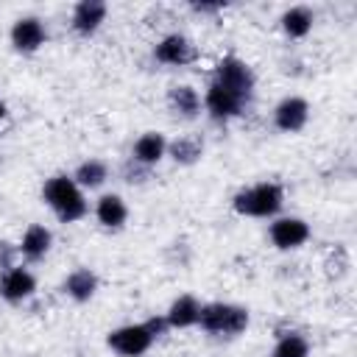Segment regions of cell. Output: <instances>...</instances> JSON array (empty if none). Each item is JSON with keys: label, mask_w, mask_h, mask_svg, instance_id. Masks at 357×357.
<instances>
[{"label": "cell", "mask_w": 357, "mask_h": 357, "mask_svg": "<svg viewBox=\"0 0 357 357\" xmlns=\"http://www.w3.org/2000/svg\"><path fill=\"white\" fill-rule=\"evenodd\" d=\"M167 106H170L173 114L192 120V117L201 114V95H198L190 84H176V86H170V92H167Z\"/></svg>", "instance_id": "obj_17"}, {"label": "cell", "mask_w": 357, "mask_h": 357, "mask_svg": "<svg viewBox=\"0 0 357 357\" xmlns=\"http://www.w3.org/2000/svg\"><path fill=\"white\" fill-rule=\"evenodd\" d=\"M50 245H53L50 229L42 226V223H33V226L25 229V234H22V240H20V245H17V251H20L28 262H39V259H45V254L50 251Z\"/></svg>", "instance_id": "obj_15"}, {"label": "cell", "mask_w": 357, "mask_h": 357, "mask_svg": "<svg viewBox=\"0 0 357 357\" xmlns=\"http://www.w3.org/2000/svg\"><path fill=\"white\" fill-rule=\"evenodd\" d=\"M198 318H201V301L190 293L173 298V304L167 307L165 312V321L170 329H190V326H198Z\"/></svg>", "instance_id": "obj_14"}, {"label": "cell", "mask_w": 357, "mask_h": 357, "mask_svg": "<svg viewBox=\"0 0 357 357\" xmlns=\"http://www.w3.org/2000/svg\"><path fill=\"white\" fill-rule=\"evenodd\" d=\"M42 201L53 209V215L61 223H75V220L86 218V212H89V204L84 198V190L73 181V176H64V173H56V176H50L45 181Z\"/></svg>", "instance_id": "obj_1"}, {"label": "cell", "mask_w": 357, "mask_h": 357, "mask_svg": "<svg viewBox=\"0 0 357 357\" xmlns=\"http://www.w3.org/2000/svg\"><path fill=\"white\" fill-rule=\"evenodd\" d=\"M271 357H310V343L301 332H284L279 335Z\"/></svg>", "instance_id": "obj_22"}, {"label": "cell", "mask_w": 357, "mask_h": 357, "mask_svg": "<svg viewBox=\"0 0 357 357\" xmlns=\"http://www.w3.org/2000/svg\"><path fill=\"white\" fill-rule=\"evenodd\" d=\"M95 218L103 229H123L128 220V206L117 192H106L95 204Z\"/></svg>", "instance_id": "obj_16"}, {"label": "cell", "mask_w": 357, "mask_h": 357, "mask_svg": "<svg viewBox=\"0 0 357 357\" xmlns=\"http://www.w3.org/2000/svg\"><path fill=\"white\" fill-rule=\"evenodd\" d=\"M201 106L206 109V114L215 120V123H229L231 117H240L243 112H245V100H240L237 95H231V92H226L223 86H218L215 81H209V86H206V92H204V100H201Z\"/></svg>", "instance_id": "obj_6"}, {"label": "cell", "mask_w": 357, "mask_h": 357, "mask_svg": "<svg viewBox=\"0 0 357 357\" xmlns=\"http://www.w3.org/2000/svg\"><path fill=\"white\" fill-rule=\"evenodd\" d=\"M248 321L251 318L245 307L229 304V301H212V304H201L198 326L218 337H237L248 329Z\"/></svg>", "instance_id": "obj_4"}, {"label": "cell", "mask_w": 357, "mask_h": 357, "mask_svg": "<svg viewBox=\"0 0 357 357\" xmlns=\"http://www.w3.org/2000/svg\"><path fill=\"white\" fill-rule=\"evenodd\" d=\"M212 81L218 86H223L226 92L237 95L240 100L251 103L254 98V86H257V78H254V70L237 59V56H223L218 64H215V73H212Z\"/></svg>", "instance_id": "obj_5"}, {"label": "cell", "mask_w": 357, "mask_h": 357, "mask_svg": "<svg viewBox=\"0 0 357 357\" xmlns=\"http://www.w3.org/2000/svg\"><path fill=\"white\" fill-rule=\"evenodd\" d=\"M268 237L279 251H293L310 240V226H307V220L293 218V215L273 218V223L268 226Z\"/></svg>", "instance_id": "obj_7"}, {"label": "cell", "mask_w": 357, "mask_h": 357, "mask_svg": "<svg viewBox=\"0 0 357 357\" xmlns=\"http://www.w3.org/2000/svg\"><path fill=\"white\" fill-rule=\"evenodd\" d=\"M64 293L73 298V301H78V304H84V301H89L92 296H95V290H98V276H95V271H89V268H75L73 273H67V279H64Z\"/></svg>", "instance_id": "obj_18"}, {"label": "cell", "mask_w": 357, "mask_h": 357, "mask_svg": "<svg viewBox=\"0 0 357 357\" xmlns=\"http://www.w3.org/2000/svg\"><path fill=\"white\" fill-rule=\"evenodd\" d=\"M3 117H6V103L0 100V123H3Z\"/></svg>", "instance_id": "obj_25"}, {"label": "cell", "mask_w": 357, "mask_h": 357, "mask_svg": "<svg viewBox=\"0 0 357 357\" xmlns=\"http://www.w3.org/2000/svg\"><path fill=\"white\" fill-rule=\"evenodd\" d=\"M190 8L198 11V14H215V11H223L226 6H223V3H192Z\"/></svg>", "instance_id": "obj_24"}, {"label": "cell", "mask_w": 357, "mask_h": 357, "mask_svg": "<svg viewBox=\"0 0 357 357\" xmlns=\"http://www.w3.org/2000/svg\"><path fill=\"white\" fill-rule=\"evenodd\" d=\"M106 178H109V165L103 159H84L73 173V181L81 190H98Z\"/></svg>", "instance_id": "obj_21"}, {"label": "cell", "mask_w": 357, "mask_h": 357, "mask_svg": "<svg viewBox=\"0 0 357 357\" xmlns=\"http://www.w3.org/2000/svg\"><path fill=\"white\" fill-rule=\"evenodd\" d=\"M307 120H310V103L304 98H298V95L282 98L276 103V109H273V126L279 131H284V134L301 131L307 126Z\"/></svg>", "instance_id": "obj_9"}, {"label": "cell", "mask_w": 357, "mask_h": 357, "mask_svg": "<svg viewBox=\"0 0 357 357\" xmlns=\"http://www.w3.org/2000/svg\"><path fill=\"white\" fill-rule=\"evenodd\" d=\"M165 156H167V139H165V134H159V131H145V134H139L137 142H134V148H131V162H137V165H142V167H153V165H159Z\"/></svg>", "instance_id": "obj_13"}, {"label": "cell", "mask_w": 357, "mask_h": 357, "mask_svg": "<svg viewBox=\"0 0 357 357\" xmlns=\"http://www.w3.org/2000/svg\"><path fill=\"white\" fill-rule=\"evenodd\" d=\"M284 206V190L276 181H259L243 187L231 198V209L243 218H276Z\"/></svg>", "instance_id": "obj_3"}, {"label": "cell", "mask_w": 357, "mask_h": 357, "mask_svg": "<svg viewBox=\"0 0 357 357\" xmlns=\"http://www.w3.org/2000/svg\"><path fill=\"white\" fill-rule=\"evenodd\" d=\"M201 153H204V139L198 134H184V137L167 142V156L176 165H192L201 159Z\"/></svg>", "instance_id": "obj_20"}, {"label": "cell", "mask_w": 357, "mask_h": 357, "mask_svg": "<svg viewBox=\"0 0 357 357\" xmlns=\"http://www.w3.org/2000/svg\"><path fill=\"white\" fill-rule=\"evenodd\" d=\"M153 59L167 67H187L195 61V45L181 33H167L153 45Z\"/></svg>", "instance_id": "obj_8"}, {"label": "cell", "mask_w": 357, "mask_h": 357, "mask_svg": "<svg viewBox=\"0 0 357 357\" xmlns=\"http://www.w3.org/2000/svg\"><path fill=\"white\" fill-rule=\"evenodd\" d=\"M17 245H11V243H6V240H0V271H8V268H14V259H17Z\"/></svg>", "instance_id": "obj_23"}, {"label": "cell", "mask_w": 357, "mask_h": 357, "mask_svg": "<svg viewBox=\"0 0 357 357\" xmlns=\"http://www.w3.org/2000/svg\"><path fill=\"white\" fill-rule=\"evenodd\" d=\"M8 36H11L14 50H20V53H36L47 42V31H45V22L39 17H20L11 25Z\"/></svg>", "instance_id": "obj_10"}, {"label": "cell", "mask_w": 357, "mask_h": 357, "mask_svg": "<svg viewBox=\"0 0 357 357\" xmlns=\"http://www.w3.org/2000/svg\"><path fill=\"white\" fill-rule=\"evenodd\" d=\"M167 329H170V326H167L165 315H153V318H148V321H142V324H126V326H120V329H112L109 337H106V343H109V349L117 351L120 357H139V354H145V351L153 346V340L162 337Z\"/></svg>", "instance_id": "obj_2"}, {"label": "cell", "mask_w": 357, "mask_h": 357, "mask_svg": "<svg viewBox=\"0 0 357 357\" xmlns=\"http://www.w3.org/2000/svg\"><path fill=\"white\" fill-rule=\"evenodd\" d=\"M106 14H109V6L103 0H81L73 6V17H70V25L75 33L81 36H92L103 22H106Z\"/></svg>", "instance_id": "obj_12"}, {"label": "cell", "mask_w": 357, "mask_h": 357, "mask_svg": "<svg viewBox=\"0 0 357 357\" xmlns=\"http://www.w3.org/2000/svg\"><path fill=\"white\" fill-rule=\"evenodd\" d=\"M33 293H36V279H33V273L28 268L14 265V268H8V271L0 273V296L6 301L20 304V301L31 298Z\"/></svg>", "instance_id": "obj_11"}, {"label": "cell", "mask_w": 357, "mask_h": 357, "mask_svg": "<svg viewBox=\"0 0 357 357\" xmlns=\"http://www.w3.org/2000/svg\"><path fill=\"white\" fill-rule=\"evenodd\" d=\"M282 31L290 36V39H304L310 31H312V22H315V14L312 8L307 6H290L284 14H282Z\"/></svg>", "instance_id": "obj_19"}]
</instances>
